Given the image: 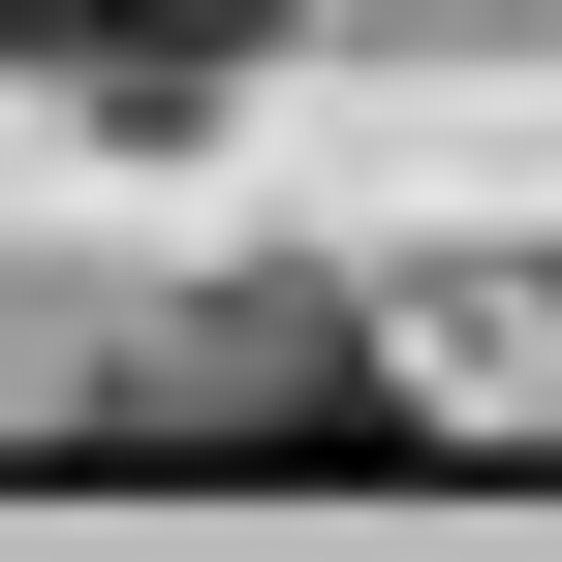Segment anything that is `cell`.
<instances>
[{
    "instance_id": "1",
    "label": "cell",
    "mask_w": 562,
    "mask_h": 562,
    "mask_svg": "<svg viewBox=\"0 0 562 562\" xmlns=\"http://www.w3.org/2000/svg\"><path fill=\"white\" fill-rule=\"evenodd\" d=\"M375 344H313V281H281V344H220V375H125V469H375Z\"/></svg>"
},
{
    "instance_id": "2",
    "label": "cell",
    "mask_w": 562,
    "mask_h": 562,
    "mask_svg": "<svg viewBox=\"0 0 562 562\" xmlns=\"http://www.w3.org/2000/svg\"><path fill=\"white\" fill-rule=\"evenodd\" d=\"M250 32H281V0H0V63H32L63 125H188V94H250Z\"/></svg>"
}]
</instances>
